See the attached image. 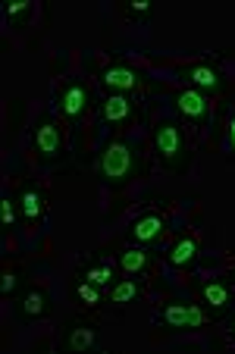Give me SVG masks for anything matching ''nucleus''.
Returning a JSON list of instances; mask_svg holds the SVG:
<instances>
[{
	"mask_svg": "<svg viewBox=\"0 0 235 354\" xmlns=\"http://www.w3.org/2000/svg\"><path fill=\"white\" fill-rule=\"evenodd\" d=\"M138 173H144V160H141V154L129 145L126 138H113L101 151V160H97V179H101L110 192H120V188L129 185Z\"/></svg>",
	"mask_w": 235,
	"mask_h": 354,
	"instance_id": "1",
	"label": "nucleus"
},
{
	"mask_svg": "<svg viewBox=\"0 0 235 354\" xmlns=\"http://www.w3.org/2000/svg\"><path fill=\"white\" fill-rule=\"evenodd\" d=\"M154 154L173 173H185L191 167V141L185 138L176 120H160L154 126Z\"/></svg>",
	"mask_w": 235,
	"mask_h": 354,
	"instance_id": "2",
	"label": "nucleus"
},
{
	"mask_svg": "<svg viewBox=\"0 0 235 354\" xmlns=\"http://www.w3.org/2000/svg\"><path fill=\"white\" fill-rule=\"evenodd\" d=\"M32 147L41 163H57L66 157V132H63V122L57 120L54 113H47L44 120L35 126Z\"/></svg>",
	"mask_w": 235,
	"mask_h": 354,
	"instance_id": "3",
	"label": "nucleus"
},
{
	"mask_svg": "<svg viewBox=\"0 0 235 354\" xmlns=\"http://www.w3.org/2000/svg\"><path fill=\"white\" fill-rule=\"evenodd\" d=\"M210 320H214V317L204 310L201 301H198V304H185V301H169L167 308L154 314V323H157V326L173 329V333H179V329H201V326H207Z\"/></svg>",
	"mask_w": 235,
	"mask_h": 354,
	"instance_id": "4",
	"label": "nucleus"
},
{
	"mask_svg": "<svg viewBox=\"0 0 235 354\" xmlns=\"http://www.w3.org/2000/svg\"><path fill=\"white\" fill-rule=\"evenodd\" d=\"M167 235H169V220H167V214H163V210H157V207L138 214L132 223H129V229H126V241H129V245H144V248L160 245Z\"/></svg>",
	"mask_w": 235,
	"mask_h": 354,
	"instance_id": "5",
	"label": "nucleus"
},
{
	"mask_svg": "<svg viewBox=\"0 0 235 354\" xmlns=\"http://www.w3.org/2000/svg\"><path fill=\"white\" fill-rule=\"evenodd\" d=\"M97 82L104 85L107 94H126V97H141L144 94L141 73L132 69L129 63H104L101 73H97Z\"/></svg>",
	"mask_w": 235,
	"mask_h": 354,
	"instance_id": "6",
	"label": "nucleus"
},
{
	"mask_svg": "<svg viewBox=\"0 0 235 354\" xmlns=\"http://www.w3.org/2000/svg\"><path fill=\"white\" fill-rule=\"evenodd\" d=\"M176 110L195 129H210V122H214V97L198 91V88H179L176 91Z\"/></svg>",
	"mask_w": 235,
	"mask_h": 354,
	"instance_id": "7",
	"label": "nucleus"
},
{
	"mask_svg": "<svg viewBox=\"0 0 235 354\" xmlns=\"http://www.w3.org/2000/svg\"><path fill=\"white\" fill-rule=\"evenodd\" d=\"M116 267L122 276H138V279H148L154 276V254H151L144 245H122L116 251Z\"/></svg>",
	"mask_w": 235,
	"mask_h": 354,
	"instance_id": "8",
	"label": "nucleus"
},
{
	"mask_svg": "<svg viewBox=\"0 0 235 354\" xmlns=\"http://www.w3.org/2000/svg\"><path fill=\"white\" fill-rule=\"evenodd\" d=\"M198 298H201L204 310H207L214 320L235 308V288H232V282H223V279L204 282V286L198 288Z\"/></svg>",
	"mask_w": 235,
	"mask_h": 354,
	"instance_id": "9",
	"label": "nucleus"
},
{
	"mask_svg": "<svg viewBox=\"0 0 235 354\" xmlns=\"http://www.w3.org/2000/svg\"><path fill=\"white\" fill-rule=\"evenodd\" d=\"M88 100H91L88 85H85V82H79V79H73L60 91V120L82 122V120H85V113H88Z\"/></svg>",
	"mask_w": 235,
	"mask_h": 354,
	"instance_id": "10",
	"label": "nucleus"
},
{
	"mask_svg": "<svg viewBox=\"0 0 235 354\" xmlns=\"http://www.w3.org/2000/svg\"><path fill=\"white\" fill-rule=\"evenodd\" d=\"M198 257H201V239H198L195 232L179 235V239H176L173 245L167 248V263L173 270H182V273L195 270Z\"/></svg>",
	"mask_w": 235,
	"mask_h": 354,
	"instance_id": "11",
	"label": "nucleus"
},
{
	"mask_svg": "<svg viewBox=\"0 0 235 354\" xmlns=\"http://www.w3.org/2000/svg\"><path fill=\"white\" fill-rule=\"evenodd\" d=\"M182 79L188 82V88H198V91L204 94H220L223 88H226V79H223V73L216 66H210V63H191V66H182Z\"/></svg>",
	"mask_w": 235,
	"mask_h": 354,
	"instance_id": "12",
	"label": "nucleus"
},
{
	"mask_svg": "<svg viewBox=\"0 0 235 354\" xmlns=\"http://www.w3.org/2000/svg\"><path fill=\"white\" fill-rule=\"evenodd\" d=\"M97 335H101L97 323L88 320V317H75V320L66 323L63 348H69V351H91V348H97Z\"/></svg>",
	"mask_w": 235,
	"mask_h": 354,
	"instance_id": "13",
	"label": "nucleus"
},
{
	"mask_svg": "<svg viewBox=\"0 0 235 354\" xmlns=\"http://www.w3.org/2000/svg\"><path fill=\"white\" fill-rule=\"evenodd\" d=\"M47 314H50V295H47V288L28 286L22 292V298L16 301V317L22 323H35V320H44Z\"/></svg>",
	"mask_w": 235,
	"mask_h": 354,
	"instance_id": "14",
	"label": "nucleus"
},
{
	"mask_svg": "<svg viewBox=\"0 0 235 354\" xmlns=\"http://www.w3.org/2000/svg\"><path fill=\"white\" fill-rule=\"evenodd\" d=\"M16 204H19L22 223H26V226H38L47 216V204H50V201H47V192L41 185H22Z\"/></svg>",
	"mask_w": 235,
	"mask_h": 354,
	"instance_id": "15",
	"label": "nucleus"
},
{
	"mask_svg": "<svg viewBox=\"0 0 235 354\" xmlns=\"http://www.w3.org/2000/svg\"><path fill=\"white\" fill-rule=\"evenodd\" d=\"M144 282L138 276H122V279H113V286L104 292V304L110 308H126V304H135V301L144 295Z\"/></svg>",
	"mask_w": 235,
	"mask_h": 354,
	"instance_id": "16",
	"label": "nucleus"
},
{
	"mask_svg": "<svg viewBox=\"0 0 235 354\" xmlns=\"http://www.w3.org/2000/svg\"><path fill=\"white\" fill-rule=\"evenodd\" d=\"M101 116L110 126H132L138 120V110H135L132 97H126V94H107L101 100Z\"/></svg>",
	"mask_w": 235,
	"mask_h": 354,
	"instance_id": "17",
	"label": "nucleus"
},
{
	"mask_svg": "<svg viewBox=\"0 0 235 354\" xmlns=\"http://www.w3.org/2000/svg\"><path fill=\"white\" fill-rule=\"evenodd\" d=\"M73 301L85 310V314H94V310L104 304V288L94 286L91 279H85V276H79V279L73 282Z\"/></svg>",
	"mask_w": 235,
	"mask_h": 354,
	"instance_id": "18",
	"label": "nucleus"
},
{
	"mask_svg": "<svg viewBox=\"0 0 235 354\" xmlns=\"http://www.w3.org/2000/svg\"><path fill=\"white\" fill-rule=\"evenodd\" d=\"M82 276H85V279H91L94 286H101L104 292H107V288L113 286V282H110V279H113V263H110V261H97L94 267H88Z\"/></svg>",
	"mask_w": 235,
	"mask_h": 354,
	"instance_id": "19",
	"label": "nucleus"
},
{
	"mask_svg": "<svg viewBox=\"0 0 235 354\" xmlns=\"http://www.w3.org/2000/svg\"><path fill=\"white\" fill-rule=\"evenodd\" d=\"M22 267H16V263H7L3 267V282H0V295L3 298H13L16 292H19V286H22Z\"/></svg>",
	"mask_w": 235,
	"mask_h": 354,
	"instance_id": "20",
	"label": "nucleus"
},
{
	"mask_svg": "<svg viewBox=\"0 0 235 354\" xmlns=\"http://www.w3.org/2000/svg\"><path fill=\"white\" fill-rule=\"evenodd\" d=\"M3 16H7V22L26 26V22L32 19V3H28V0H13V3H7V7H3Z\"/></svg>",
	"mask_w": 235,
	"mask_h": 354,
	"instance_id": "21",
	"label": "nucleus"
},
{
	"mask_svg": "<svg viewBox=\"0 0 235 354\" xmlns=\"http://www.w3.org/2000/svg\"><path fill=\"white\" fill-rule=\"evenodd\" d=\"M122 13L132 22H148L151 19V0H126L122 3Z\"/></svg>",
	"mask_w": 235,
	"mask_h": 354,
	"instance_id": "22",
	"label": "nucleus"
},
{
	"mask_svg": "<svg viewBox=\"0 0 235 354\" xmlns=\"http://www.w3.org/2000/svg\"><path fill=\"white\" fill-rule=\"evenodd\" d=\"M16 210H19V204H16L10 194H3V201H0V216H3V226H7V229L16 226V216H19Z\"/></svg>",
	"mask_w": 235,
	"mask_h": 354,
	"instance_id": "23",
	"label": "nucleus"
},
{
	"mask_svg": "<svg viewBox=\"0 0 235 354\" xmlns=\"http://www.w3.org/2000/svg\"><path fill=\"white\" fill-rule=\"evenodd\" d=\"M226 129H229V147H232V151H235V110H232V113H229Z\"/></svg>",
	"mask_w": 235,
	"mask_h": 354,
	"instance_id": "24",
	"label": "nucleus"
},
{
	"mask_svg": "<svg viewBox=\"0 0 235 354\" xmlns=\"http://www.w3.org/2000/svg\"><path fill=\"white\" fill-rule=\"evenodd\" d=\"M229 339L235 342V314H232V320H229Z\"/></svg>",
	"mask_w": 235,
	"mask_h": 354,
	"instance_id": "25",
	"label": "nucleus"
},
{
	"mask_svg": "<svg viewBox=\"0 0 235 354\" xmlns=\"http://www.w3.org/2000/svg\"><path fill=\"white\" fill-rule=\"evenodd\" d=\"M226 279H229V282H232V286H235V267L229 270V276H226Z\"/></svg>",
	"mask_w": 235,
	"mask_h": 354,
	"instance_id": "26",
	"label": "nucleus"
}]
</instances>
